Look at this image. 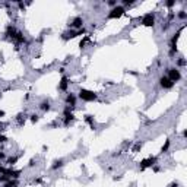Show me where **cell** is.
<instances>
[{
    "label": "cell",
    "mask_w": 187,
    "mask_h": 187,
    "mask_svg": "<svg viewBox=\"0 0 187 187\" xmlns=\"http://www.w3.org/2000/svg\"><path fill=\"white\" fill-rule=\"evenodd\" d=\"M79 99H82V101L85 102H89V101H95V99L98 98V95L92 91H88V89H81L79 91Z\"/></svg>",
    "instance_id": "cell-1"
},
{
    "label": "cell",
    "mask_w": 187,
    "mask_h": 187,
    "mask_svg": "<svg viewBox=\"0 0 187 187\" xmlns=\"http://www.w3.org/2000/svg\"><path fill=\"white\" fill-rule=\"evenodd\" d=\"M168 70V79L171 81V82H180V79H181V72L177 69V67H168L167 69Z\"/></svg>",
    "instance_id": "cell-2"
},
{
    "label": "cell",
    "mask_w": 187,
    "mask_h": 187,
    "mask_svg": "<svg viewBox=\"0 0 187 187\" xmlns=\"http://www.w3.org/2000/svg\"><path fill=\"white\" fill-rule=\"evenodd\" d=\"M124 12H126V9H124L123 6H116V7H113L110 10V13L107 15V18L108 19H116V18H120V16H123L124 15Z\"/></svg>",
    "instance_id": "cell-3"
},
{
    "label": "cell",
    "mask_w": 187,
    "mask_h": 187,
    "mask_svg": "<svg viewBox=\"0 0 187 187\" xmlns=\"http://www.w3.org/2000/svg\"><path fill=\"white\" fill-rule=\"evenodd\" d=\"M69 27L75 31H78V29H82L83 28V18L82 16H76V18H73L70 23H67Z\"/></svg>",
    "instance_id": "cell-4"
},
{
    "label": "cell",
    "mask_w": 187,
    "mask_h": 187,
    "mask_svg": "<svg viewBox=\"0 0 187 187\" xmlns=\"http://www.w3.org/2000/svg\"><path fill=\"white\" fill-rule=\"evenodd\" d=\"M158 82H159V86H161L162 89H171L172 86H174V82H171V81L168 79V76H167V75H164V76H161Z\"/></svg>",
    "instance_id": "cell-5"
},
{
    "label": "cell",
    "mask_w": 187,
    "mask_h": 187,
    "mask_svg": "<svg viewBox=\"0 0 187 187\" xmlns=\"http://www.w3.org/2000/svg\"><path fill=\"white\" fill-rule=\"evenodd\" d=\"M142 25H145V27H154L155 25V15L154 13H146L142 18Z\"/></svg>",
    "instance_id": "cell-6"
},
{
    "label": "cell",
    "mask_w": 187,
    "mask_h": 187,
    "mask_svg": "<svg viewBox=\"0 0 187 187\" xmlns=\"http://www.w3.org/2000/svg\"><path fill=\"white\" fill-rule=\"evenodd\" d=\"M76 99H78V96L75 95L73 92H69L67 95H66V98H65V102H66V105H69V107H75L76 105Z\"/></svg>",
    "instance_id": "cell-7"
},
{
    "label": "cell",
    "mask_w": 187,
    "mask_h": 187,
    "mask_svg": "<svg viewBox=\"0 0 187 187\" xmlns=\"http://www.w3.org/2000/svg\"><path fill=\"white\" fill-rule=\"evenodd\" d=\"M156 164V158L154 156H151V158H148V159H143L142 161V165H140V170H145V168H148V167H152V165H155Z\"/></svg>",
    "instance_id": "cell-8"
},
{
    "label": "cell",
    "mask_w": 187,
    "mask_h": 187,
    "mask_svg": "<svg viewBox=\"0 0 187 187\" xmlns=\"http://www.w3.org/2000/svg\"><path fill=\"white\" fill-rule=\"evenodd\" d=\"M38 108L41 111H44V113H47V111L51 110V102H50L48 99H43V101L40 102V105H38Z\"/></svg>",
    "instance_id": "cell-9"
},
{
    "label": "cell",
    "mask_w": 187,
    "mask_h": 187,
    "mask_svg": "<svg viewBox=\"0 0 187 187\" xmlns=\"http://www.w3.org/2000/svg\"><path fill=\"white\" fill-rule=\"evenodd\" d=\"M67 86H69V81H67L66 76H63V78H61V81H60V83H59V91L65 92L67 89Z\"/></svg>",
    "instance_id": "cell-10"
},
{
    "label": "cell",
    "mask_w": 187,
    "mask_h": 187,
    "mask_svg": "<svg viewBox=\"0 0 187 187\" xmlns=\"http://www.w3.org/2000/svg\"><path fill=\"white\" fill-rule=\"evenodd\" d=\"M73 120H75V116L72 113H65V116H63V124L65 126H69Z\"/></svg>",
    "instance_id": "cell-11"
},
{
    "label": "cell",
    "mask_w": 187,
    "mask_h": 187,
    "mask_svg": "<svg viewBox=\"0 0 187 187\" xmlns=\"http://www.w3.org/2000/svg\"><path fill=\"white\" fill-rule=\"evenodd\" d=\"M13 41H15L16 44H23V43H25V35H23V34H22L21 31H16Z\"/></svg>",
    "instance_id": "cell-12"
},
{
    "label": "cell",
    "mask_w": 187,
    "mask_h": 187,
    "mask_svg": "<svg viewBox=\"0 0 187 187\" xmlns=\"http://www.w3.org/2000/svg\"><path fill=\"white\" fill-rule=\"evenodd\" d=\"M63 164H65V161L63 159H56L54 162H53V165H51V170H59V168H61L63 167Z\"/></svg>",
    "instance_id": "cell-13"
},
{
    "label": "cell",
    "mask_w": 187,
    "mask_h": 187,
    "mask_svg": "<svg viewBox=\"0 0 187 187\" xmlns=\"http://www.w3.org/2000/svg\"><path fill=\"white\" fill-rule=\"evenodd\" d=\"M18 184H19V181H18V180L10 178L9 181H6V183L3 184V187H18Z\"/></svg>",
    "instance_id": "cell-14"
},
{
    "label": "cell",
    "mask_w": 187,
    "mask_h": 187,
    "mask_svg": "<svg viewBox=\"0 0 187 187\" xmlns=\"http://www.w3.org/2000/svg\"><path fill=\"white\" fill-rule=\"evenodd\" d=\"M176 65H177V66H176L177 69H178V67H184V66H186V59H184V57H178L177 61H176Z\"/></svg>",
    "instance_id": "cell-15"
},
{
    "label": "cell",
    "mask_w": 187,
    "mask_h": 187,
    "mask_svg": "<svg viewBox=\"0 0 187 187\" xmlns=\"http://www.w3.org/2000/svg\"><path fill=\"white\" fill-rule=\"evenodd\" d=\"M25 117H27V116H25V114H22V113L16 116V123L19 124V126H22V124L25 123Z\"/></svg>",
    "instance_id": "cell-16"
},
{
    "label": "cell",
    "mask_w": 187,
    "mask_h": 187,
    "mask_svg": "<svg viewBox=\"0 0 187 187\" xmlns=\"http://www.w3.org/2000/svg\"><path fill=\"white\" fill-rule=\"evenodd\" d=\"M18 158H19V156H10V158H7V161H6L7 165H9V167H13V165H15V162L18 161Z\"/></svg>",
    "instance_id": "cell-17"
},
{
    "label": "cell",
    "mask_w": 187,
    "mask_h": 187,
    "mask_svg": "<svg viewBox=\"0 0 187 187\" xmlns=\"http://www.w3.org/2000/svg\"><path fill=\"white\" fill-rule=\"evenodd\" d=\"M177 18H178L180 21H186V19H187V12H186V10H180L178 13H177Z\"/></svg>",
    "instance_id": "cell-18"
},
{
    "label": "cell",
    "mask_w": 187,
    "mask_h": 187,
    "mask_svg": "<svg viewBox=\"0 0 187 187\" xmlns=\"http://www.w3.org/2000/svg\"><path fill=\"white\" fill-rule=\"evenodd\" d=\"M105 5H107L108 7H111V9H113V7L118 6V2H117V0H108V2H105Z\"/></svg>",
    "instance_id": "cell-19"
},
{
    "label": "cell",
    "mask_w": 187,
    "mask_h": 187,
    "mask_svg": "<svg viewBox=\"0 0 187 187\" xmlns=\"http://www.w3.org/2000/svg\"><path fill=\"white\" fill-rule=\"evenodd\" d=\"M170 145H171V142H170V140H165V145L162 146V149H161V154L167 152V151H168V148H170Z\"/></svg>",
    "instance_id": "cell-20"
},
{
    "label": "cell",
    "mask_w": 187,
    "mask_h": 187,
    "mask_svg": "<svg viewBox=\"0 0 187 187\" xmlns=\"http://www.w3.org/2000/svg\"><path fill=\"white\" fill-rule=\"evenodd\" d=\"M85 121L94 127V117H92V116H85Z\"/></svg>",
    "instance_id": "cell-21"
},
{
    "label": "cell",
    "mask_w": 187,
    "mask_h": 187,
    "mask_svg": "<svg viewBox=\"0 0 187 187\" xmlns=\"http://www.w3.org/2000/svg\"><path fill=\"white\" fill-rule=\"evenodd\" d=\"M29 117H31V121H32V123H37V121L40 120V116H38V114H35V113H34V114H31Z\"/></svg>",
    "instance_id": "cell-22"
},
{
    "label": "cell",
    "mask_w": 187,
    "mask_h": 187,
    "mask_svg": "<svg viewBox=\"0 0 187 187\" xmlns=\"http://www.w3.org/2000/svg\"><path fill=\"white\" fill-rule=\"evenodd\" d=\"M174 5H176V0H170V2H165V6H167V7H172Z\"/></svg>",
    "instance_id": "cell-23"
},
{
    "label": "cell",
    "mask_w": 187,
    "mask_h": 187,
    "mask_svg": "<svg viewBox=\"0 0 187 187\" xmlns=\"http://www.w3.org/2000/svg\"><path fill=\"white\" fill-rule=\"evenodd\" d=\"M3 159H6V154H5V151L0 149V161H3Z\"/></svg>",
    "instance_id": "cell-24"
},
{
    "label": "cell",
    "mask_w": 187,
    "mask_h": 187,
    "mask_svg": "<svg viewBox=\"0 0 187 187\" xmlns=\"http://www.w3.org/2000/svg\"><path fill=\"white\" fill-rule=\"evenodd\" d=\"M140 148H142V143L139 142V143H136V145H134V149H133V151L136 152V151H139V149H140Z\"/></svg>",
    "instance_id": "cell-25"
},
{
    "label": "cell",
    "mask_w": 187,
    "mask_h": 187,
    "mask_svg": "<svg viewBox=\"0 0 187 187\" xmlns=\"http://www.w3.org/2000/svg\"><path fill=\"white\" fill-rule=\"evenodd\" d=\"M7 140V138H6V136H0V143H5Z\"/></svg>",
    "instance_id": "cell-26"
},
{
    "label": "cell",
    "mask_w": 187,
    "mask_h": 187,
    "mask_svg": "<svg viewBox=\"0 0 187 187\" xmlns=\"http://www.w3.org/2000/svg\"><path fill=\"white\" fill-rule=\"evenodd\" d=\"M5 127H6V124H3V123H0V132H3V130H5Z\"/></svg>",
    "instance_id": "cell-27"
},
{
    "label": "cell",
    "mask_w": 187,
    "mask_h": 187,
    "mask_svg": "<svg viewBox=\"0 0 187 187\" xmlns=\"http://www.w3.org/2000/svg\"><path fill=\"white\" fill-rule=\"evenodd\" d=\"M152 167H154V171H155V172H158V171H159V167H158L156 164H155V165H152Z\"/></svg>",
    "instance_id": "cell-28"
},
{
    "label": "cell",
    "mask_w": 187,
    "mask_h": 187,
    "mask_svg": "<svg viewBox=\"0 0 187 187\" xmlns=\"http://www.w3.org/2000/svg\"><path fill=\"white\" fill-rule=\"evenodd\" d=\"M35 165V161L32 159V161H29V164H28V167H34Z\"/></svg>",
    "instance_id": "cell-29"
},
{
    "label": "cell",
    "mask_w": 187,
    "mask_h": 187,
    "mask_svg": "<svg viewBox=\"0 0 187 187\" xmlns=\"http://www.w3.org/2000/svg\"><path fill=\"white\" fill-rule=\"evenodd\" d=\"M170 187H178V183H171Z\"/></svg>",
    "instance_id": "cell-30"
},
{
    "label": "cell",
    "mask_w": 187,
    "mask_h": 187,
    "mask_svg": "<svg viewBox=\"0 0 187 187\" xmlns=\"http://www.w3.org/2000/svg\"><path fill=\"white\" fill-rule=\"evenodd\" d=\"M2 116H5V111H0V117H2Z\"/></svg>",
    "instance_id": "cell-31"
},
{
    "label": "cell",
    "mask_w": 187,
    "mask_h": 187,
    "mask_svg": "<svg viewBox=\"0 0 187 187\" xmlns=\"http://www.w3.org/2000/svg\"><path fill=\"white\" fill-rule=\"evenodd\" d=\"M0 98H2V92H0Z\"/></svg>",
    "instance_id": "cell-32"
},
{
    "label": "cell",
    "mask_w": 187,
    "mask_h": 187,
    "mask_svg": "<svg viewBox=\"0 0 187 187\" xmlns=\"http://www.w3.org/2000/svg\"><path fill=\"white\" fill-rule=\"evenodd\" d=\"M0 167H2V165H0Z\"/></svg>",
    "instance_id": "cell-33"
}]
</instances>
